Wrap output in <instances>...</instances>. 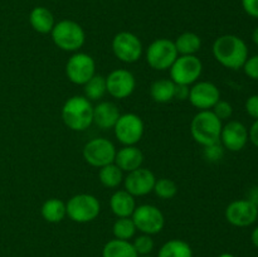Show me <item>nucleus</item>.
Instances as JSON below:
<instances>
[{
  "mask_svg": "<svg viewBox=\"0 0 258 257\" xmlns=\"http://www.w3.org/2000/svg\"><path fill=\"white\" fill-rule=\"evenodd\" d=\"M62 120L73 131H85L93 123V105L85 96L68 98L62 107Z\"/></svg>",
  "mask_w": 258,
  "mask_h": 257,
  "instance_id": "nucleus-2",
  "label": "nucleus"
},
{
  "mask_svg": "<svg viewBox=\"0 0 258 257\" xmlns=\"http://www.w3.org/2000/svg\"><path fill=\"white\" fill-rule=\"evenodd\" d=\"M188 100L199 111L211 110L221 100V92L214 83L208 81H199L194 83L189 90Z\"/></svg>",
  "mask_w": 258,
  "mask_h": 257,
  "instance_id": "nucleus-14",
  "label": "nucleus"
},
{
  "mask_svg": "<svg viewBox=\"0 0 258 257\" xmlns=\"http://www.w3.org/2000/svg\"><path fill=\"white\" fill-rule=\"evenodd\" d=\"M204 154H206V158L208 159V160L216 161L222 158V155H223V149H222L221 144L217 143L214 144V145L206 146V151H204Z\"/></svg>",
  "mask_w": 258,
  "mask_h": 257,
  "instance_id": "nucleus-34",
  "label": "nucleus"
},
{
  "mask_svg": "<svg viewBox=\"0 0 258 257\" xmlns=\"http://www.w3.org/2000/svg\"><path fill=\"white\" fill-rule=\"evenodd\" d=\"M156 178L151 170L146 168H139L130 171L123 178L125 190H127L134 197H144L154 190Z\"/></svg>",
  "mask_w": 258,
  "mask_h": 257,
  "instance_id": "nucleus-15",
  "label": "nucleus"
},
{
  "mask_svg": "<svg viewBox=\"0 0 258 257\" xmlns=\"http://www.w3.org/2000/svg\"><path fill=\"white\" fill-rule=\"evenodd\" d=\"M178 55L173 40L159 38L149 45L146 50V62L153 70L166 71L170 70Z\"/></svg>",
  "mask_w": 258,
  "mask_h": 257,
  "instance_id": "nucleus-6",
  "label": "nucleus"
},
{
  "mask_svg": "<svg viewBox=\"0 0 258 257\" xmlns=\"http://www.w3.org/2000/svg\"><path fill=\"white\" fill-rule=\"evenodd\" d=\"M131 218L138 231L150 236L159 233L165 224L163 212L153 204H141L136 207Z\"/></svg>",
  "mask_w": 258,
  "mask_h": 257,
  "instance_id": "nucleus-10",
  "label": "nucleus"
},
{
  "mask_svg": "<svg viewBox=\"0 0 258 257\" xmlns=\"http://www.w3.org/2000/svg\"><path fill=\"white\" fill-rule=\"evenodd\" d=\"M213 112L217 117L221 121L228 120L231 118V116L233 115V107L229 102L223 100H219L216 105L213 106Z\"/></svg>",
  "mask_w": 258,
  "mask_h": 257,
  "instance_id": "nucleus-32",
  "label": "nucleus"
},
{
  "mask_svg": "<svg viewBox=\"0 0 258 257\" xmlns=\"http://www.w3.org/2000/svg\"><path fill=\"white\" fill-rule=\"evenodd\" d=\"M40 214L43 219L48 223H59L67 216V209H66V203L62 199L49 198L42 204L40 208Z\"/></svg>",
  "mask_w": 258,
  "mask_h": 257,
  "instance_id": "nucleus-22",
  "label": "nucleus"
},
{
  "mask_svg": "<svg viewBox=\"0 0 258 257\" xmlns=\"http://www.w3.org/2000/svg\"><path fill=\"white\" fill-rule=\"evenodd\" d=\"M98 179L106 188H116L123 181V171L115 163H111L100 168Z\"/></svg>",
  "mask_w": 258,
  "mask_h": 257,
  "instance_id": "nucleus-27",
  "label": "nucleus"
},
{
  "mask_svg": "<svg viewBox=\"0 0 258 257\" xmlns=\"http://www.w3.org/2000/svg\"><path fill=\"white\" fill-rule=\"evenodd\" d=\"M154 193L161 199H171L178 193V185L174 180L168 178L156 179L154 185Z\"/></svg>",
  "mask_w": 258,
  "mask_h": 257,
  "instance_id": "nucleus-30",
  "label": "nucleus"
},
{
  "mask_svg": "<svg viewBox=\"0 0 258 257\" xmlns=\"http://www.w3.org/2000/svg\"><path fill=\"white\" fill-rule=\"evenodd\" d=\"M174 44L179 55H196L202 47V39L196 33L185 32L174 40Z\"/></svg>",
  "mask_w": 258,
  "mask_h": 257,
  "instance_id": "nucleus-23",
  "label": "nucleus"
},
{
  "mask_svg": "<svg viewBox=\"0 0 258 257\" xmlns=\"http://www.w3.org/2000/svg\"><path fill=\"white\" fill-rule=\"evenodd\" d=\"M248 201L252 202V203H253V204H256V206L258 207V188L252 189L251 194H249Z\"/></svg>",
  "mask_w": 258,
  "mask_h": 257,
  "instance_id": "nucleus-39",
  "label": "nucleus"
},
{
  "mask_svg": "<svg viewBox=\"0 0 258 257\" xmlns=\"http://www.w3.org/2000/svg\"><path fill=\"white\" fill-rule=\"evenodd\" d=\"M67 216L76 223H88L95 221L101 212L100 201L92 194H76L66 203Z\"/></svg>",
  "mask_w": 258,
  "mask_h": 257,
  "instance_id": "nucleus-5",
  "label": "nucleus"
},
{
  "mask_svg": "<svg viewBox=\"0 0 258 257\" xmlns=\"http://www.w3.org/2000/svg\"><path fill=\"white\" fill-rule=\"evenodd\" d=\"M213 55L217 62L229 70H239L248 58V48L243 39L233 34H224L213 43Z\"/></svg>",
  "mask_w": 258,
  "mask_h": 257,
  "instance_id": "nucleus-1",
  "label": "nucleus"
},
{
  "mask_svg": "<svg viewBox=\"0 0 258 257\" xmlns=\"http://www.w3.org/2000/svg\"><path fill=\"white\" fill-rule=\"evenodd\" d=\"M258 217V207L248 199L234 201L226 208V218L236 227L251 226Z\"/></svg>",
  "mask_w": 258,
  "mask_h": 257,
  "instance_id": "nucleus-16",
  "label": "nucleus"
},
{
  "mask_svg": "<svg viewBox=\"0 0 258 257\" xmlns=\"http://www.w3.org/2000/svg\"><path fill=\"white\" fill-rule=\"evenodd\" d=\"M106 87H107V93L112 96L113 98H122L128 97L133 95L136 87V80L135 76L127 70H118L112 71L108 73L106 77Z\"/></svg>",
  "mask_w": 258,
  "mask_h": 257,
  "instance_id": "nucleus-13",
  "label": "nucleus"
},
{
  "mask_svg": "<svg viewBox=\"0 0 258 257\" xmlns=\"http://www.w3.org/2000/svg\"><path fill=\"white\" fill-rule=\"evenodd\" d=\"M150 96L155 102L168 103L175 98V83L171 80H158L150 86Z\"/></svg>",
  "mask_w": 258,
  "mask_h": 257,
  "instance_id": "nucleus-24",
  "label": "nucleus"
},
{
  "mask_svg": "<svg viewBox=\"0 0 258 257\" xmlns=\"http://www.w3.org/2000/svg\"><path fill=\"white\" fill-rule=\"evenodd\" d=\"M158 257H193V251L185 241L170 239L161 246Z\"/></svg>",
  "mask_w": 258,
  "mask_h": 257,
  "instance_id": "nucleus-26",
  "label": "nucleus"
},
{
  "mask_svg": "<svg viewBox=\"0 0 258 257\" xmlns=\"http://www.w3.org/2000/svg\"><path fill=\"white\" fill-rule=\"evenodd\" d=\"M66 75L72 83L83 86L96 75L95 59L87 53L76 52L68 58Z\"/></svg>",
  "mask_w": 258,
  "mask_h": 257,
  "instance_id": "nucleus-11",
  "label": "nucleus"
},
{
  "mask_svg": "<svg viewBox=\"0 0 258 257\" xmlns=\"http://www.w3.org/2000/svg\"><path fill=\"white\" fill-rule=\"evenodd\" d=\"M113 163L122 171L130 173V171H134L143 166L144 154L135 145L123 146L120 150L116 151L115 161Z\"/></svg>",
  "mask_w": 258,
  "mask_h": 257,
  "instance_id": "nucleus-19",
  "label": "nucleus"
},
{
  "mask_svg": "<svg viewBox=\"0 0 258 257\" xmlns=\"http://www.w3.org/2000/svg\"><path fill=\"white\" fill-rule=\"evenodd\" d=\"M102 257H139V254L131 242L115 238L103 246Z\"/></svg>",
  "mask_w": 258,
  "mask_h": 257,
  "instance_id": "nucleus-25",
  "label": "nucleus"
},
{
  "mask_svg": "<svg viewBox=\"0 0 258 257\" xmlns=\"http://www.w3.org/2000/svg\"><path fill=\"white\" fill-rule=\"evenodd\" d=\"M116 148L112 141L105 138H95L83 146V159L95 168H102L115 161Z\"/></svg>",
  "mask_w": 258,
  "mask_h": 257,
  "instance_id": "nucleus-8",
  "label": "nucleus"
},
{
  "mask_svg": "<svg viewBox=\"0 0 258 257\" xmlns=\"http://www.w3.org/2000/svg\"><path fill=\"white\" fill-rule=\"evenodd\" d=\"M203 72V63L197 55H178L170 67V80L176 85L190 86Z\"/></svg>",
  "mask_w": 258,
  "mask_h": 257,
  "instance_id": "nucleus-7",
  "label": "nucleus"
},
{
  "mask_svg": "<svg viewBox=\"0 0 258 257\" xmlns=\"http://www.w3.org/2000/svg\"><path fill=\"white\" fill-rule=\"evenodd\" d=\"M246 111L251 117L258 118V95H253L248 97L246 101Z\"/></svg>",
  "mask_w": 258,
  "mask_h": 257,
  "instance_id": "nucleus-35",
  "label": "nucleus"
},
{
  "mask_svg": "<svg viewBox=\"0 0 258 257\" xmlns=\"http://www.w3.org/2000/svg\"><path fill=\"white\" fill-rule=\"evenodd\" d=\"M120 115L117 105L111 101H101L93 106V123L102 130L113 128Z\"/></svg>",
  "mask_w": 258,
  "mask_h": 257,
  "instance_id": "nucleus-18",
  "label": "nucleus"
},
{
  "mask_svg": "<svg viewBox=\"0 0 258 257\" xmlns=\"http://www.w3.org/2000/svg\"><path fill=\"white\" fill-rule=\"evenodd\" d=\"M244 12L252 18H258V0H242Z\"/></svg>",
  "mask_w": 258,
  "mask_h": 257,
  "instance_id": "nucleus-36",
  "label": "nucleus"
},
{
  "mask_svg": "<svg viewBox=\"0 0 258 257\" xmlns=\"http://www.w3.org/2000/svg\"><path fill=\"white\" fill-rule=\"evenodd\" d=\"M219 257H234V256H233V254H231V253H223V254H221Z\"/></svg>",
  "mask_w": 258,
  "mask_h": 257,
  "instance_id": "nucleus-42",
  "label": "nucleus"
},
{
  "mask_svg": "<svg viewBox=\"0 0 258 257\" xmlns=\"http://www.w3.org/2000/svg\"><path fill=\"white\" fill-rule=\"evenodd\" d=\"M136 226L134 223L131 217H122V218H117L112 226V233L115 238L123 239V241H128L133 238L136 233Z\"/></svg>",
  "mask_w": 258,
  "mask_h": 257,
  "instance_id": "nucleus-29",
  "label": "nucleus"
},
{
  "mask_svg": "<svg viewBox=\"0 0 258 257\" xmlns=\"http://www.w3.org/2000/svg\"><path fill=\"white\" fill-rule=\"evenodd\" d=\"M244 73L248 76L252 80L258 81V54L253 55V57L247 58V60L244 62L243 67Z\"/></svg>",
  "mask_w": 258,
  "mask_h": 257,
  "instance_id": "nucleus-33",
  "label": "nucleus"
},
{
  "mask_svg": "<svg viewBox=\"0 0 258 257\" xmlns=\"http://www.w3.org/2000/svg\"><path fill=\"white\" fill-rule=\"evenodd\" d=\"M29 23L35 32L48 34L54 27V17L52 12L44 7H35L29 14Z\"/></svg>",
  "mask_w": 258,
  "mask_h": 257,
  "instance_id": "nucleus-21",
  "label": "nucleus"
},
{
  "mask_svg": "<svg viewBox=\"0 0 258 257\" xmlns=\"http://www.w3.org/2000/svg\"><path fill=\"white\" fill-rule=\"evenodd\" d=\"M222 121L214 115L213 111H199L190 123V133L194 140L202 146H211L221 141Z\"/></svg>",
  "mask_w": 258,
  "mask_h": 257,
  "instance_id": "nucleus-3",
  "label": "nucleus"
},
{
  "mask_svg": "<svg viewBox=\"0 0 258 257\" xmlns=\"http://www.w3.org/2000/svg\"><path fill=\"white\" fill-rule=\"evenodd\" d=\"M139 257H150V256H149V254H148V256H139Z\"/></svg>",
  "mask_w": 258,
  "mask_h": 257,
  "instance_id": "nucleus-43",
  "label": "nucleus"
},
{
  "mask_svg": "<svg viewBox=\"0 0 258 257\" xmlns=\"http://www.w3.org/2000/svg\"><path fill=\"white\" fill-rule=\"evenodd\" d=\"M248 141V130L239 121H229L222 127L221 143L229 151H239Z\"/></svg>",
  "mask_w": 258,
  "mask_h": 257,
  "instance_id": "nucleus-17",
  "label": "nucleus"
},
{
  "mask_svg": "<svg viewBox=\"0 0 258 257\" xmlns=\"http://www.w3.org/2000/svg\"><path fill=\"white\" fill-rule=\"evenodd\" d=\"M112 52L123 63H135L143 54L140 38L131 32H120L112 39Z\"/></svg>",
  "mask_w": 258,
  "mask_h": 257,
  "instance_id": "nucleus-12",
  "label": "nucleus"
},
{
  "mask_svg": "<svg viewBox=\"0 0 258 257\" xmlns=\"http://www.w3.org/2000/svg\"><path fill=\"white\" fill-rule=\"evenodd\" d=\"M248 139L252 141L254 146L258 148V118L253 122V125L251 126L248 131Z\"/></svg>",
  "mask_w": 258,
  "mask_h": 257,
  "instance_id": "nucleus-38",
  "label": "nucleus"
},
{
  "mask_svg": "<svg viewBox=\"0 0 258 257\" xmlns=\"http://www.w3.org/2000/svg\"><path fill=\"white\" fill-rule=\"evenodd\" d=\"M251 239H252V243H253L254 246H256L258 248V227H257V228H254V231L252 232Z\"/></svg>",
  "mask_w": 258,
  "mask_h": 257,
  "instance_id": "nucleus-40",
  "label": "nucleus"
},
{
  "mask_svg": "<svg viewBox=\"0 0 258 257\" xmlns=\"http://www.w3.org/2000/svg\"><path fill=\"white\" fill-rule=\"evenodd\" d=\"M189 86H184V85H176L175 83V98L176 100H188L189 97Z\"/></svg>",
  "mask_w": 258,
  "mask_h": 257,
  "instance_id": "nucleus-37",
  "label": "nucleus"
},
{
  "mask_svg": "<svg viewBox=\"0 0 258 257\" xmlns=\"http://www.w3.org/2000/svg\"><path fill=\"white\" fill-rule=\"evenodd\" d=\"M50 35L53 43L64 52H77L86 42L83 28L78 23L68 19L55 23Z\"/></svg>",
  "mask_w": 258,
  "mask_h": 257,
  "instance_id": "nucleus-4",
  "label": "nucleus"
},
{
  "mask_svg": "<svg viewBox=\"0 0 258 257\" xmlns=\"http://www.w3.org/2000/svg\"><path fill=\"white\" fill-rule=\"evenodd\" d=\"M110 208L117 218L131 217L136 208L135 197L131 196L125 189L116 190L110 198Z\"/></svg>",
  "mask_w": 258,
  "mask_h": 257,
  "instance_id": "nucleus-20",
  "label": "nucleus"
},
{
  "mask_svg": "<svg viewBox=\"0 0 258 257\" xmlns=\"http://www.w3.org/2000/svg\"><path fill=\"white\" fill-rule=\"evenodd\" d=\"M144 130L145 126L143 118L133 112L120 115L117 122L113 126L116 139L123 146L136 145L143 138Z\"/></svg>",
  "mask_w": 258,
  "mask_h": 257,
  "instance_id": "nucleus-9",
  "label": "nucleus"
},
{
  "mask_svg": "<svg viewBox=\"0 0 258 257\" xmlns=\"http://www.w3.org/2000/svg\"><path fill=\"white\" fill-rule=\"evenodd\" d=\"M133 246L139 256H148V254L154 249V241L153 238H151L150 234L143 233L141 236L136 237Z\"/></svg>",
  "mask_w": 258,
  "mask_h": 257,
  "instance_id": "nucleus-31",
  "label": "nucleus"
},
{
  "mask_svg": "<svg viewBox=\"0 0 258 257\" xmlns=\"http://www.w3.org/2000/svg\"><path fill=\"white\" fill-rule=\"evenodd\" d=\"M252 40L258 45V27L253 30V33H252Z\"/></svg>",
  "mask_w": 258,
  "mask_h": 257,
  "instance_id": "nucleus-41",
  "label": "nucleus"
},
{
  "mask_svg": "<svg viewBox=\"0 0 258 257\" xmlns=\"http://www.w3.org/2000/svg\"><path fill=\"white\" fill-rule=\"evenodd\" d=\"M83 91H85V97L90 101H100L107 93L106 77L101 75H95L88 82L83 85Z\"/></svg>",
  "mask_w": 258,
  "mask_h": 257,
  "instance_id": "nucleus-28",
  "label": "nucleus"
}]
</instances>
